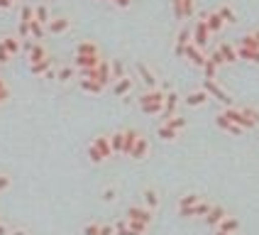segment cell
<instances>
[{
	"label": "cell",
	"instance_id": "obj_60",
	"mask_svg": "<svg viewBox=\"0 0 259 235\" xmlns=\"http://www.w3.org/2000/svg\"><path fill=\"white\" fill-rule=\"evenodd\" d=\"M252 37H254V40H257V44H259V29H254V32H252Z\"/></svg>",
	"mask_w": 259,
	"mask_h": 235
},
{
	"label": "cell",
	"instance_id": "obj_29",
	"mask_svg": "<svg viewBox=\"0 0 259 235\" xmlns=\"http://www.w3.org/2000/svg\"><path fill=\"white\" fill-rule=\"evenodd\" d=\"M73 76H76V69H73V66H59L57 69V81L59 84H69Z\"/></svg>",
	"mask_w": 259,
	"mask_h": 235
},
{
	"label": "cell",
	"instance_id": "obj_22",
	"mask_svg": "<svg viewBox=\"0 0 259 235\" xmlns=\"http://www.w3.org/2000/svg\"><path fill=\"white\" fill-rule=\"evenodd\" d=\"M93 147L101 152L103 160H110V157H113V149H110V140H108V135H98V137L93 140Z\"/></svg>",
	"mask_w": 259,
	"mask_h": 235
},
{
	"label": "cell",
	"instance_id": "obj_32",
	"mask_svg": "<svg viewBox=\"0 0 259 235\" xmlns=\"http://www.w3.org/2000/svg\"><path fill=\"white\" fill-rule=\"evenodd\" d=\"M34 20H37V22H42V25H47V22L52 20V15H49V8H47L44 3H39V5L34 8Z\"/></svg>",
	"mask_w": 259,
	"mask_h": 235
},
{
	"label": "cell",
	"instance_id": "obj_50",
	"mask_svg": "<svg viewBox=\"0 0 259 235\" xmlns=\"http://www.w3.org/2000/svg\"><path fill=\"white\" fill-rule=\"evenodd\" d=\"M171 10L176 20H184V10H181V0H171Z\"/></svg>",
	"mask_w": 259,
	"mask_h": 235
},
{
	"label": "cell",
	"instance_id": "obj_19",
	"mask_svg": "<svg viewBox=\"0 0 259 235\" xmlns=\"http://www.w3.org/2000/svg\"><path fill=\"white\" fill-rule=\"evenodd\" d=\"M96 71H98V84H101L103 88L108 86V84H113V73H110V61L101 59V64L96 66Z\"/></svg>",
	"mask_w": 259,
	"mask_h": 235
},
{
	"label": "cell",
	"instance_id": "obj_24",
	"mask_svg": "<svg viewBox=\"0 0 259 235\" xmlns=\"http://www.w3.org/2000/svg\"><path fill=\"white\" fill-rule=\"evenodd\" d=\"M205 27H208L210 34H218L220 29L225 27V22H223V20H220V15L213 10V13H208V17H205Z\"/></svg>",
	"mask_w": 259,
	"mask_h": 235
},
{
	"label": "cell",
	"instance_id": "obj_12",
	"mask_svg": "<svg viewBox=\"0 0 259 235\" xmlns=\"http://www.w3.org/2000/svg\"><path fill=\"white\" fill-rule=\"evenodd\" d=\"M0 42H3L5 52H8L10 57H15V54L22 52V40H20L17 34H5V37H0Z\"/></svg>",
	"mask_w": 259,
	"mask_h": 235
},
{
	"label": "cell",
	"instance_id": "obj_41",
	"mask_svg": "<svg viewBox=\"0 0 259 235\" xmlns=\"http://www.w3.org/2000/svg\"><path fill=\"white\" fill-rule=\"evenodd\" d=\"M34 20V8L32 5H22L20 8V22H32Z\"/></svg>",
	"mask_w": 259,
	"mask_h": 235
},
{
	"label": "cell",
	"instance_id": "obj_34",
	"mask_svg": "<svg viewBox=\"0 0 259 235\" xmlns=\"http://www.w3.org/2000/svg\"><path fill=\"white\" fill-rule=\"evenodd\" d=\"M108 140H110V149H113V154H120V152H122V130L108 135Z\"/></svg>",
	"mask_w": 259,
	"mask_h": 235
},
{
	"label": "cell",
	"instance_id": "obj_55",
	"mask_svg": "<svg viewBox=\"0 0 259 235\" xmlns=\"http://www.w3.org/2000/svg\"><path fill=\"white\" fill-rule=\"evenodd\" d=\"M8 98H10V88H3V91H0V105L8 103Z\"/></svg>",
	"mask_w": 259,
	"mask_h": 235
},
{
	"label": "cell",
	"instance_id": "obj_35",
	"mask_svg": "<svg viewBox=\"0 0 259 235\" xmlns=\"http://www.w3.org/2000/svg\"><path fill=\"white\" fill-rule=\"evenodd\" d=\"M164 125H166V128H171V130H184V128H186L188 125V120L184 115H174V118H169V120H166V123H164Z\"/></svg>",
	"mask_w": 259,
	"mask_h": 235
},
{
	"label": "cell",
	"instance_id": "obj_30",
	"mask_svg": "<svg viewBox=\"0 0 259 235\" xmlns=\"http://www.w3.org/2000/svg\"><path fill=\"white\" fill-rule=\"evenodd\" d=\"M237 49V59H245V61H252V64H259V49H242V47H235Z\"/></svg>",
	"mask_w": 259,
	"mask_h": 235
},
{
	"label": "cell",
	"instance_id": "obj_9",
	"mask_svg": "<svg viewBox=\"0 0 259 235\" xmlns=\"http://www.w3.org/2000/svg\"><path fill=\"white\" fill-rule=\"evenodd\" d=\"M186 44H191V27H188V25H184V27L179 29V34H176L174 54H176V57H184V49H186Z\"/></svg>",
	"mask_w": 259,
	"mask_h": 235
},
{
	"label": "cell",
	"instance_id": "obj_43",
	"mask_svg": "<svg viewBox=\"0 0 259 235\" xmlns=\"http://www.w3.org/2000/svg\"><path fill=\"white\" fill-rule=\"evenodd\" d=\"M203 73H205V79H218V66L210 61V59H205V64H203Z\"/></svg>",
	"mask_w": 259,
	"mask_h": 235
},
{
	"label": "cell",
	"instance_id": "obj_11",
	"mask_svg": "<svg viewBox=\"0 0 259 235\" xmlns=\"http://www.w3.org/2000/svg\"><path fill=\"white\" fill-rule=\"evenodd\" d=\"M184 57L193 64V66H198V69H203V64H205V54H203L198 47H193V44H186V49H184Z\"/></svg>",
	"mask_w": 259,
	"mask_h": 235
},
{
	"label": "cell",
	"instance_id": "obj_15",
	"mask_svg": "<svg viewBox=\"0 0 259 235\" xmlns=\"http://www.w3.org/2000/svg\"><path fill=\"white\" fill-rule=\"evenodd\" d=\"M142 132L140 130H122V152L120 154H125V157H130V152H132V147H135V142H137V137H140Z\"/></svg>",
	"mask_w": 259,
	"mask_h": 235
},
{
	"label": "cell",
	"instance_id": "obj_57",
	"mask_svg": "<svg viewBox=\"0 0 259 235\" xmlns=\"http://www.w3.org/2000/svg\"><path fill=\"white\" fill-rule=\"evenodd\" d=\"M113 3H115L117 8H122V10H125V8H130V3H132V0H113Z\"/></svg>",
	"mask_w": 259,
	"mask_h": 235
},
{
	"label": "cell",
	"instance_id": "obj_33",
	"mask_svg": "<svg viewBox=\"0 0 259 235\" xmlns=\"http://www.w3.org/2000/svg\"><path fill=\"white\" fill-rule=\"evenodd\" d=\"M110 73H113V81L122 79V76H127V73H125V64H122V59H113V61H110Z\"/></svg>",
	"mask_w": 259,
	"mask_h": 235
},
{
	"label": "cell",
	"instance_id": "obj_17",
	"mask_svg": "<svg viewBox=\"0 0 259 235\" xmlns=\"http://www.w3.org/2000/svg\"><path fill=\"white\" fill-rule=\"evenodd\" d=\"M47 57H49V54H47V47H44L42 42H32V47H29V52H27L29 66L37 64V61H42V59H47Z\"/></svg>",
	"mask_w": 259,
	"mask_h": 235
},
{
	"label": "cell",
	"instance_id": "obj_1",
	"mask_svg": "<svg viewBox=\"0 0 259 235\" xmlns=\"http://www.w3.org/2000/svg\"><path fill=\"white\" fill-rule=\"evenodd\" d=\"M203 91H205L210 98H215L218 103H223L225 108H232V98L228 96V91L220 86L215 79H205V81H203Z\"/></svg>",
	"mask_w": 259,
	"mask_h": 235
},
{
	"label": "cell",
	"instance_id": "obj_36",
	"mask_svg": "<svg viewBox=\"0 0 259 235\" xmlns=\"http://www.w3.org/2000/svg\"><path fill=\"white\" fill-rule=\"evenodd\" d=\"M201 199L203 196H198V193H184V196L179 199V208H191V206L198 204Z\"/></svg>",
	"mask_w": 259,
	"mask_h": 235
},
{
	"label": "cell",
	"instance_id": "obj_48",
	"mask_svg": "<svg viewBox=\"0 0 259 235\" xmlns=\"http://www.w3.org/2000/svg\"><path fill=\"white\" fill-rule=\"evenodd\" d=\"M115 235H137L127 228V220H117L115 223Z\"/></svg>",
	"mask_w": 259,
	"mask_h": 235
},
{
	"label": "cell",
	"instance_id": "obj_52",
	"mask_svg": "<svg viewBox=\"0 0 259 235\" xmlns=\"http://www.w3.org/2000/svg\"><path fill=\"white\" fill-rule=\"evenodd\" d=\"M10 184H13V179L8 174H0V191H8L10 189Z\"/></svg>",
	"mask_w": 259,
	"mask_h": 235
},
{
	"label": "cell",
	"instance_id": "obj_27",
	"mask_svg": "<svg viewBox=\"0 0 259 235\" xmlns=\"http://www.w3.org/2000/svg\"><path fill=\"white\" fill-rule=\"evenodd\" d=\"M101 54L98 57H76V69H96L101 64Z\"/></svg>",
	"mask_w": 259,
	"mask_h": 235
},
{
	"label": "cell",
	"instance_id": "obj_44",
	"mask_svg": "<svg viewBox=\"0 0 259 235\" xmlns=\"http://www.w3.org/2000/svg\"><path fill=\"white\" fill-rule=\"evenodd\" d=\"M144 115H161V103H149V105H140Z\"/></svg>",
	"mask_w": 259,
	"mask_h": 235
},
{
	"label": "cell",
	"instance_id": "obj_47",
	"mask_svg": "<svg viewBox=\"0 0 259 235\" xmlns=\"http://www.w3.org/2000/svg\"><path fill=\"white\" fill-rule=\"evenodd\" d=\"M98 230H101V223L91 220V223H86V225H83V230H81V235H98Z\"/></svg>",
	"mask_w": 259,
	"mask_h": 235
},
{
	"label": "cell",
	"instance_id": "obj_58",
	"mask_svg": "<svg viewBox=\"0 0 259 235\" xmlns=\"http://www.w3.org/2000/svg\"><path fill=\"white\" fill-rule=\"evenodd\" d=\"M10 8H13L10 0H0V10H10Z\"/></svg>",
	"mask_w": 259,
	"mask_h": 235
},
{
	"label": "cell",
	"instance_id": "obj_28",
	"mask_svg": "<svg viewBox=\"0 0 259 235\" xmlns=\"http://www.w3.org/2000/svg\"><path fill=\"white\" fill-rule=\"evenodd\" d=\"M157 137H159V140H164V142H174V140L179 137V132L171 130V128H166V125L161 123V125L157 128Z\"/></svg>",
	"mask_w": 259,
	"mask_h": 235
},
{
	"label": "cell",
	"instance_id": "obj_2",
	"mask_svg": "<svg viewBox=\"0 0 259 235\" xmlns=\"http://www.w3.org/2000/svg\"><path fill=\"white\" fill-rule=\"evenodd\" d=\"M220 115L225 118L228 123H232V125H237L240 130H252V128H257V125H254L252 120H247V118L242 115V110H240V108H225V110H223Z\"/></svg>",
	"mask_w": 259,
	"mask_h": 235
},
{
	"label": "cell",
	"instance_id": "obj_63",
	"mask_svg": "<svg viewBox=\"0 0 259 235\" xmlns=\"http://www.w3.org/2000/svg\"><path fill=\"white\" fill-rule=\"evenodd\" d=\"M10 3H13V5H15V3H20V0H10Z\"/></svg>",
	"mask_w": 259,
	"mask_h": 235
},
{
	"label": "cell",
	"instance_id": "obj_5",
	"mask_svg": "<svg viewBox=\"0 0 259 235\" xmlns=\"http://www.w3.org/2000/svg\"><path fill=\"white\" fill-rule=\"evenodd\" d=\"M179 101H181V96H179L176 91H166V96H164V105H161V120H164V123H166L169 118L176 115Z\"/></svg>",
	"mask_w": 259,
	"mask_h": 235
},
{
	"label": "cell",
	"instance_id": "obj_49",
	"mask_svg": "<svg viewBox=\"0 0 259 235\" xmlns=\"http://www.w3.org/2000/svg\"><path fill=\"white\" fill-rule=\"evenodd\" d=\"M17 37L20 40H29V22H20L17 25Z\"/></svg>",
	"mask_w": 259,
	"mask_h": 235
},
{
	"label": "cell",
	"instance_id": "obj_20",
	"mask_svg": "<svg viewBox=\"0 0 259 235\" xmlns=\"http://www.w3.org/2000/svg\"><path fill=\"white\" fill-rule=\"evenodd\" d=\"M218 52H220V57L225 59V64L240 61V59H237V49H235V44H230V42H220L218 44Z\"/></svg>",
	"mask_w": 259,
	"mask_h": 235
},
{
	"label": "cell",
	"instance_id": "obj_7",
	"mask_svg": "<svg viewBox=\"0 0 259 235\" xmlns=\"http://www.w3.org/2000/svg\"><path fill=\"white\" fill-rule=\"evenodd\" d=\"M142 204L147 211H157L159 206H161V196H159V191L154 189V186H147V189H142Z\"/></svg>",
	"mask_w": 259,
	"mask_h": 235
},
{
	"label": "cell",
	"instance_id": "obj_45",
	"mask_svg": "<svg viewBox=\"0 0 259 235\" xmlns=\"http://www.w3.org/2000/svg\"><path fill=\"white\" fill-rule=\"evenodd\" d=\"M242 110V115L247 118V120H252L254 125H259V110L257 108H240Z\"/></svg>",
	"mask_w": 259,
	"mask_h": 235
},
{
	"label": "cell",
	"instance_id": "obj_37",
	"mask_svg": "<svg viewBox=\"0 0 259 235\" xmlns=\"http://www.w3.org/2000/svg\"><path fill=\"white\" fill-rule=\"evenodd\" d=\"M215 123H218V128H220V130H228V132H232V135H240V128H237V125H232V123H228V120H225V118L220 115V113H218L215 115Z\"/></svg>",
	"mask_w": 259,
	"mask_h": 235
},
{
	"label": "cell",
	"instance_id": "obj_4",
	"mask_svg": "<svg viewBox=\"0 0 259 235\" xmlns=\"http://www.w3.org/2000/svg\"><path fill=\"white\" fill-rule=\"evenodd\" d=\"M135 69H137V76L142 79V84L147 86V91H154L159 86V79H157V73H154V69H149L144 61H137Z\"/></svg>",
	"mask_w": 259,
	"mask_h": 235
},
{
	"label": "cell",
	"instance_id": "obj_3",
	"mask_svg": "<svg viewBox=\"0 0 259 235\" xmlns=\"http://www.w3.org/2000/svg\"><path fill=\"white\" fill-rule=\"evenodd\" d=\"M210 208H213V204L205 201V199H201L198 204L191 206V208H179V216H181V218H205Z\"/></svg>",
	"mask_w": 259,
	"mask_h": 235
},
{
	"label": "cell",
	"instance_id": "obj_59",
	"mask_svg": "<svg viewBox=\"0 0 259 235\" xmlns=\"http://www.w3.org/2000/svg\"><path fill=\"white\" fill-rule=\"evenodd\" d=\"M8 233H10V228L5 223H0V235H8Z\"/></svg>",
	"mask_w": 259,
	"mask_h": 235
},
{
	"label": "cell",
	"instance_id": "obj_39",
	"mask_svg": "<svg viewBox=\"0 0 259 235\" xmlns=\"http://www.w3.org/2000/svg\"><path fill=\"white\" fill-rule=\"evenodd\" d=\"M181 10H184V20H191L196 15V0H181Z\"/></svg>",
	"mask_w": 259,
	"mask_h": 235
},
{
	"label": "cell",
	"instance_id": "obj_6",
	"mask_svg": "<svg viewBox=\"0 0 259 235\" xmlns=\"http://www.w3.org/2000/svg\"><path fill=\"white\" fill-rule=\"evenodd\" d=\"M69 27H71V17H69V15H59V17H52V20L44 25V29H47L49 34H61V32H66Z\"/></svg>",
	"mask_w": 259,
	"mask_h": 235
},
{
	"label": "cell",
	"instance_id": "obj_21",
	"mask_svg": "<svg viewBox=\"0 0 259 235\" xmlns=\"http://www.w3.org/2000/svg\"><path fill=\"white\" fill-rule=\"evenodd\" d=\"M218 230H220V233H228V235L237 233V230H240V220L235 218V216H230V213H228L225 218L218 223Z\"/></svg>",
	"mask_w": 259,
	"mask_h": 235
},
{
	"label": "cell",
	"instance_id": "obj_61",
	"mask_svg": "<svg viewBox=\"0 0 259 235\" xmlns=\"http://www.w3.org/2000/svg\"><path fill=\"white\" fill-rule=\"evenodd\" d=\"M3 88H8V84H5V81L0 79V91H3Z\"/></svg>",
	"mask_w": 259,
	"mask_h": 235
},
{
	"label": "cell",
	"instance_id": "obj_14",
	"mask_svg": "<svg viewBox=\"0 0 259 235\" xmlns=\"http://www.w3.org/2000/svg\"><path fill=\"white\" fill-rule=\"evenodd\" d=\"M228 216V208L225 206H220V204H213V208L208 211V216H205V223L210 225V228H218V223Z\"/></svg>",
	"mask_w": 259,
	"mask_h": 235
},
{
	"label": "cell",
	"instance_id": "obj_13",
	"mask_svg": "<svg viewBox=\"0 0 259 235\" xmlns=\"http://www.w3.org/2000/svg\"><path fill=\"white\" fill-rule=\"evenodd\" d=\"M98 54H101V49L93 40H83L76 44V57H98Z\"/></svg>",
	"mask_w": 259,
	"mask_h": 235
},
{
	"label": "cell",
	"instance_id": "obj_16",
	"mask_svg": "<svg viewBox=\"0 0 259 235\" xmlns=\"http://www.w3.org/2000/svg\"><path fill=\"white\" fill-rule=\"evenodd\" d=\"M164 96H166V91L154 88V91H144L137 101H140V105H149V103H161V105H164Z\"/></svg>",
	"mask_w": 259,
	"mask_h": 235
},
{
	"label": "cell",
	"instance_id": "obj_46",
	"mask_svg": "<svg viewBox=\"0 0 259 235\" xmlns=\"http://www.w3.org/2000/svg\"><path fill=\"white\" fill-rule=\"evenodd\" d=\"M88 160L93 162V164H103V157H101V152H98V149H96V147H93V142H91V145H88Z\"/></svg>",
	"mask_w": 259,
	"mask_h": 235
},
{
	"label": "cell",
	"instance_id": "obj_54",
	"mask_svg": "<svg viewBox=\"0 0 259 235\" xmlns=\"http://www.w3.org/2000/svg\"><path fill=\"white\" fill-rule=\"evenodd\" d=\"M10 54H8V52H5V47H3V42H0V66H3V64H8V61H10Z\"/></svg>",
	"mask_w": 259,
	"mask_h": 235
},
{
	"label": "cell",
	"instance_id": "obj_40",
	"mask_svg": "<svg viewBox=\"0 0 259 235\" xmlns=\"http://www.w3.org/2000/svg\"><path fill=\"white\" fill-rule=\"evenodd\" d=\"M125 220H127V228L132 230V233L144 235L147 230H149V225H147V223H140V220H130V218H125Z\"/></svg>",
	"mask_w": 259,
	"mask_h": 235
},
{
	"label": "cell",
	"instance_id": "obj_26",
	"mask_svg": "<svg viewBox=\"0 0 259 235\" xmlns=\"http://www.w3.org/2000/svg\"><path fill=\"white\" fill-rule=\"evenodd\" d=\"M49 69H54V57H47V59H42V61H37V64L29 66V71L34 73V76H44Z\"/></svg>",
	"mask_w": 259,
	"mask_h": 235
},
{
	"label": "cell",
	"instance_id": "obj_56",
	"mask_svg": "<svg viewBox=\"0 0 259 235\" xmlns=\"http://www.w3.org/2000/svg\"><path fill=\"white\" fill-rule=\"evenodd\" d=\"M8 235H29V230H27V228H13Z\"/></svg>",
	"mask_w": 259,
	"mask_h": 235
},
{
	"label": "cell",
	"instance_id": "obj_18",
	"mask_svg": "<svg viewBox=\"0 0 259 235\" xmlns=\"http://www.w3.org/2000/svg\"><path fill=\"white\" fill-rule=\"evenodd\" d=\"M132 88H135V79H132V76H122V79H117V81H115L113 93H115L117 98H122V96H127Z\"/></svg>",
	"mask_w": 259,
	"mask_h": 235
},
{
	"label": "cell",
	"instance_id": "obj_31",
	"mask_svg": "<svg viewBox=\"0 0 259 235\" xmlns=\"http://www.w3.org/2000/svg\"><path fill=\"white\" fill-rule=\"evenodd\" d=\"M44 34H47V29H44V25H42V22H37V20H32V22H29V37L39 42V40H44Z\"/></svg>",
	"mask_w": 259,
	"mask_h": 235
},
{
	"label": "cell",
	"instance_id": "obj_53",
	"mask_svg": "<svg viewBox=\"0 0 259 235\" xmlns=\"http://www.w3.org/2000/svg\"><path fill=\"white\" fill-rule=\"evenodd\" d=\"M210 61H213V64H215V66H223V64H225V59L220 57V52H218V49H213V54H210Z\"/></svg>",
	"mask_w": 259,
	"mask_h": 235
},
{
	"label": "cell",
	"instance_id": "obj_25",
	"mask_svg": "<svg viewBox=\"0 0 259 235\" xmlns=\"http://www.w3.org/2000/svg\"><path fill=\"white\" fill-rule=\"evenodd\" d=\"M208 98H210V96H208V93L201 88V91L188 93V96H186V105H188V108H198V105H203V103H208Z\"/></svg>",
	"mask_w": 259,
	"mask_h": 235
},
{
	"label": "cell",
	"instance_id": "obj_42",
	"mask_svg": "<svg viewBox=\"0 0 259 235\" xmlns=\"http://www.w3.org/2000/svg\"><path fill=\"white\" fill-rule=\"evenodd\" d=\"M101 199L105 201V204H113V201L117 199V186H105L103 193H101Z\"/></svg>",
	"mask_w": 259,
	"mask_h": 235
},
{
	"label": "cell",
	"instance_id": "obj_38",
	"mask_svg": "<svg viewBox=\"0 0 259 235\" xmlns=\"http://www.w3.org/2000/svg\"><path fill=\"white\" fill-rule=\"evenodd\" d=\"M78 86L83 88L86 93H103V86L98 84V81H88V79H81V81H78Z\"/></svg>",
	"mask_w": 259,
	"mask_h": 235
},
{
	"label": "cell",
	"instance_id": "obj_8",
	"mask_svg": "<svg viewBox=\"0 0 259 235\" xmlns=\"http://www.w3.org/2000/svg\"><path fill=\"white\" fill-rule=\"evenodd\" d=\"M127 218H130V220H140V223H147V225H152V220H154V213H152V211H147L144 206H130V208H127Z\"/></svg>",
	"mask_w": 259,
	"mask_h": 235
},
{
	"label": "cell",
	"instance_id": "obj_10",
	"mask_svg": "<svg viewBox=\"0 0 259 235\" xmlns=\"http://www.w3.org/2000/svg\"><path fill=\"white\" fill-rule=\"evenodd\" d=\"M149 149H152V147H149V140L140 135V137H137V142H135V147H132V152H130V157H132L135 162H142L144 157L149 154Z\"/></svg>",
	"mask_w": 259,
	"mask_h": 235
},
{
	"label": "cell",
	"instance_id": "obj_51",
	"mask_svg": "<svg viewBox=\"0 0 259 235\" xmlns=\"http://www.w3.org/2000/svg\"><path fill=\"white\" fill-rule=\"evenodd\" d=\"M98 235H115V225H113V223H101Z\"/></svg>",
	"mask_w": 259,
	"mask_h": 235
},
{
	"label": "cell",
	"instance_id": "obj_23",
	"mask_svg": "<svg viewBox=\"0 0 259 235\" xmlns=\"http://www.w3.org/2000/svg\"><path fill=\"white\" fill-rule=\"evenodd\" d=\"M215 13L220 15V20H223L225 25H235V22H237V13H235V8H232L230 3H223Z\"/></svg>",
	"mask_w": 259,
	"mask_h": 235
},
{
	"label": "cell",
	"instance_id": "obj_64",
	"mask_svg": "<svg viewBox=\"0 0 259 235\" xmlns=\"http://www.w3.org/2000/svg\"><path fill=\"white\" fill-rule=\"evenodd\" d=\"M101 3H108V0H101Z\"/></svg>",
	"mask_w": 259,
	"mask_h": 235
},
{
	"label": "cell",
	"instance_id": "obj_62",
	"mask_svg": "<svg viewBox=\"0 0 259 235\" xmlns=\"http://www.w3.org/2000/svg\"><path fill=\"white\" fill-rule=\"evenodd\" d=\"M215 235H228V233H220V230H215Z\"/></svg>",
	"mask_w": 259,
	"mask_h": 235
}]
</instances>
